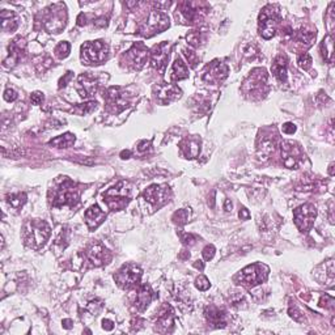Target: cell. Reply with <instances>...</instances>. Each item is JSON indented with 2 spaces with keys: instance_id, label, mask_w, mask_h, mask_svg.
<instances>
[{
  "instance_id": "7c38bea8",
  "label": "cell",
  "mask_w": 335,
  "mask_h": 335,
  "mask_svg": "<svg viewBox=\"0 0 335 335\" xmlns=\"http://www.w3.org/2000/svg\"><path fill=\"white\" fill-rule=\"evenodd\" d=\"M106 104L109 109L114 113H121L122 110L130 106L131 104V95H128L127 91L121 87H111L105 95Z\"/></svg>"
},
{
  "instance_id": "f907efd6",
  "label": "cell",
  "mask_w": 335,
  "mask_h": 335,
  "mask_svg": "<svg viewBox=\"0 0 335 335\" xmlns=\"http://www.w3.org/2000/svg\"><path fill=\"white\" fill-rule=\"evenodd\" d=\"M283 132L287 135H292L296 132V126L293 125V123H286V125H283Z\"/></svg>"
},
{
  "instance_id": "5b68a950",
  "label": "cell",
  "mask_w": 335,
  "mask_h": 335,
  "mask_svg": "<svg viewBox=\"0 0 335 335\" xmlns=\"http://www.w3.org/2000/svg\"><path fill=\"white\" fill-rule=\"evenodd\" d=\"M109 47L102 41H89L81 46V61L84 64H100L107 58Z\"/></svg>"
},
{
  "instance_id": "83f0119b",
  "label": "cell",
  "mask_w": 335,
  "mask_h": 335,
  "mask_svg": "<svg viewBox=\"0 0 335 335\" xmlns=\"http://www.w3.org/2000/svg\"><path fill=\"white\" fill-rule=\"evenodd\" d=\"M0 20H2V29L4 32H15L18 27V17L12 11L3 9L0 13Z\"/></svg>"
},
{
  "instance_id": "d6986e66",
  "label": "cell",
  "mask_w": 335,
  "mask_h": 335,
  "mask_svg": "<svg viewBox=\"0 0 335 335\" xmlns=\"http://www.w3.org/2000/svg\"><path fill=\"white\" fill-rule=\"evenodd\" d=\"M169 51H171V45L169 42H161L156 45L151 51V64L156 70H162L166 66L168 59H169Z\"/></svg>"
},
{
  "instance_id": "db71d44e",
  "label": "cell",
  "mask_w": 335,
  "mask_h": 335,
  "mask_svg": "<svg viewBox=\"0 0 335 335\" xmlns=\"http://www.w3.org/2000/svg\"><path fill=\"white\" fill-rule=\"evenodd\" d=\"M238 215H240L241 220H249L250 219V212L245 207L241 208V211H240V213H238Z\"/></svg>"
},
{
  "instance_id": "ba28073f",
  "label": "cell",
  "mask_w": 335,
  "mask_h": 335,
  "mask_svg": "<svg viewBox=\"0 0 335 335\" xmlns=\"http://www.w3.org/2000/svg\"><path fill=\"white\" fill-rule=\"evenodd\" d=\"M169 17L161 11H153L150 13L148 18L141 26V34L144 37H152L157 33H161L169 27Z\"/></svg>"
},
{
  "instance_id": "ffe728a7",
  "label": "cell",
  "mask_w": 335,
  "mask_h": 335,
  "mask_svg": "<svg viewBox=\"0 0 335 335\" xmlns=\"http://www.w3.org/2000/svg\"><path fill=\"white\" fill-rule=\"evenodd\" d=\"M201 137L192 135V136H187L183 141H181L180 150L186 159H195L201 153Z\"/></svg>"
},
{
  "instance_id": "91938a15",
  "label": "cell",
  "mask_w": 335,
  "mask_h": 335,
  "mask_svg": "<svg viewBox=\"0 0 335 335\" xmlns=\"http://www.w3.org/2000/svg\"><path fill=\"white\" fill-rule=\"evenodd\" d=\"M224 208H226V211H232V202L231 199H227L226 201V206H224Z\"/></svg>"
},
{
  "instance_id": "4dcf8cb0",
  "label": "cell",
  "mask_w": 335,
  "mask_h": 335,
  "mask_svg": "<svg viewBox=\"0 0 335 335\" xmlns=\"http://www.w3.org/2000/svg\"><path fill=\"white\" fill-rule=\"evenodd\" d=\"M321 54H322L325 61L331 63L332 57H334V42H332V36H327L323 38V41L321 42Z\"/></svg>"
},
{
  "instance_id": "680465c9",
  "label": "cell",
  "mask_w": 335,
  "mask_h": 335,
  "mask_svg": "<svg viewBox=\"0 0 335 335\" xmlns=\"http://www.w3.org/2000/svg\"><path fill=\"white\" fill-rule=\"evenodd\" d=\"M194 267L195 268H199V270H203L204 268V263L202 262V261H195V263H194Z\"/></svg>"
},
{
  "instance_id": "4fadbf2b",
  "label": "cell",
  "mask_w": 335,
  "mask_h": 335,
  "mask_svg": "<svg viewBox=\"0 0 335 335\" xmlns=\"http://www.w3.org/2000/svg\"><path fill=\"white\" fill-rule=\"evenodd\" d=\"M316 217H317V210L311 203L302 204L293 211L295 224L301 232L309 231L313 227Z\"/></svg>"
},
{
  "instance_id": "bcb514c9",
  "label": "cell",
  "mask_w": 335,
  "mask_h": 335,
  "mask_svg": "<svg viewBox=\"0 0 335 335\" xmlns=\"http://www.w3.org/2000/svg\"><path fill=\"white\" fill-rule=\"evenodd\" d=\"M215 246L213 245H207V246L204 247L203 252H202V254H203V258L206 259V261H211V259L213 258V256H215Z\"/></svg>"
},
{
  "instance_id": "3957f363",
  "label": "cell",
  "mask_w": 335,
  "mask_h": 335,
  "mask_svg": "<svg viewBox=\"0 0 335 335\" xmlns=\"http://www.w3.org/2000/svg\"><path fill=\"white\" fill-rule=\"evenodd\" d=\"M79 198L80 190L76 183H73L72 181L64 177V180L52 189L51 204L54 207H63V206L73 207L77 204Z\"/></svg>"
},
{
  "instance_id": "cb8c5ba5",
  "label": "cell",
  "mask_w": 335,
  "mask_h": 335,
  "mask_svg": "<svg viewBox=\"0 0 335 335\" xmlns=\"http://www.w3.org/2000/svg\"><path fill=\"white\" fill-rule=\"evenodd\" d=\"M84 216H86V222L88 228L91 229V231H93V229H96L104 222L105 217H106V213L101 210L97 204H95V206H92V207H89L88 210L86 211V215H84Z\"/></svg>"
},
{
  "instance_id": "9a60e30c",
  "label": "cell",
  "mask_w": 335,
  "mask_h": 335,
  "mask_svg": "<svg viewBox=\"0 0 335 335\" xmlns=\"http://www.w3.org/2000/svg\"><path fill=\"white\" fill-rule=\"evenodd\" d=\"M148 55H150V51H148L146 46L142 42H137L126 52L125 58L134 70H142L144 67V64L147 63Z\"/></svg>"
},
{
  "instance_id": "484cf974",
  "label": "cell",
  "mask_w": 335,
  "mask_h": 335,
  "mask_svg": "<svg viewBox=\"0 0 335 335\" xmlns=\"http://www.w3.org/2000/svg\"><path fill=\"white\" fill-rule=\"evenodd\" d=\"M228 66L222 63H217V62H213V64H211L208 72L204 75V80L208 82H220L228 76Z\"/></svg>"
},
{
  "instance_id": "7402d4cb",
  "label": "cell",
  "mask_w": 335,
  "mask_h": 335,
  "mask_svg": "<svg viewBox=\"0 0 335 335\" xmlns=\"http://www.w3.org/2000/svg\"><path fill=\"white\" fill-rule=\"evenodd\" d=\"M97 80L93 76H91V75L84 73V75L79 76V79H77V92L84 98H88L95 95L96 91H97Z\"/></svg>"
},
{
  "instance_id": "ee69618b",
  "label": "cell",
  "mask_w": 335,
  "mask_h": 335,
  "mask_svg": "<svg viewBox=\"0 0 335 335\" xmlns=\"http://www.w3.org/2000/svg\"><path fill=\"white\" fill-rule=\"evenodd\" d=\"M320 306H322V308L332 309L334 308V297H331V296L329 295L322 296L320 300Z\"/></svg>"
},
{
  "instance_id": "60d3db41",
  "label": "cell",
  "mask_w": 335,
  "mask_h": 335,
  "mask_svg": "<svg viewBox=\"0 0 335 335\" xmlns=\"http://www.w3.org/2000/svg\"><path fill=\"white\" fill-rule=\"evenodd\" d=\"M195 287H197L199 291H207L211 287V283L207 277L201 275V276L195 279Z\"/></svg>"
},
{
  "instance_id": "ac0fdd59",
  "label": "cell",
  "mask_w": 335,
  "mask_h": 335,
  "mask_svg": "<svg viewBox=\"0 0 335 335\" xmlns=\"http://www.w3.org/2000/svg\"><path fill=\"white\" fill-rule=\"evenodd\" d=\"M182 91L174 84H161L155 88L156 101L161 105H169L181 97Z\"/></svg>"
},
{
  "instance_id": "6f0895ef",
  "label": "cell",
  "mask_w": 335,
  "mask_h": 335,
  "mask_svg": "<svg viewBox=\"0 0 335 335\" xmlns=\"http://www.w3.org/2000/svg\"><path fill=\"white\" fill-rule=\"evenodd\" d=\"M63 327H64V329H71V327H72V321H71V320H64L63 321Z\"/></svg>"
},
{
  "instance_id": "44dd1931",
  "label": "cell",
  "mask_w": 335,
  "mask_h": 335,
  "mask_svg": "<svg viewBox=\"0 0 335 335\" xmlns=\"http://www.w3.org/2000/svg\"><path fill=\"white\" fill-rule=\"evenodd\" d=\"M25 45H26L25 41L22 40V38H20V37L11 42V45H9L8 47V57L4 59V66H6V67H13V66L17 63L18 59L21 58L22 52H24Z\"/></svg>"
},
{
  "instance_id": "9f6ffc18",
  "label": "cell",
  "mask_w": 335,
  "mask_h": 335,
  "mask_svg": "<svg viewBox=\"0 0 335 335\" xmlns=\"http://www.w3.org/2000/svg\"><path fill=\"white\" fill-rule=\"evenodd\" d=\"M130 156H131V151H122V152H121V157H122V159H130Z\"/></svg>"
},
{
  "instance_id": "816d5d0a",
  "label": "cell",
  "mask_w": 335,
  "mask_h": 335,
  "mask_svg": "<svg viewBox=\"0 0 335 335\" xmlns=\"http://www.w3.org/2000/svg\"><path fill=\"white\" fill-rule=\"evenodd\" d=\"M73 77V73L72 72H67L66 75H64L63 77L61 79V81H59V88H62V87H66L67 86V82L70 81L71 79Z\"/></svg>"
},
{
  "instance_id": "f546056e",
  "label": "cell",
  "mask_w": 335,
  "mask_h": 335,
  "mask_svg": "<svg viewBox=\"0 0 335 335\" xmlns=\"http://www.w3.org/2000/svg\"><path fill=\"white\" fill-rule=\"evenodd\" d=\"M272 73L275 75L277 80L281 82H284L287 80V58L284 55L276 57L272 63Z\"/></svg>"
},
{
  "instance_id": "d6a6232c",
  "label": "cell",
  "mask_w": 335,
  "mask_h": 335,
  "mask_svg": "<svg viewBox=\"0 0 335 335\" xmlns=\"http://www.w3.org/2000/svg\"><path fill=\"white\" fill-rule=\"evenodd\" d=\"M275 139H276V137L271 136V135H268V136H262V139H259L258 151H262L263 155H270L271 152H274Z\"/></svg>"
},
{
  "instance_id": "2e32d148",
  "label": "cell",
  "mask_w": 335,
  "mask_h": 335,
  "mask_svg": "<svg viewBox=\"0 0 335 335\" xmlns=\"http://www.w3.org/2000/svg\"><path fill=\"white\" fill-rule=\"evenodd\" d=\"M282 159L286 168L296 169L299 166L302 159V152L299 146H296L292 142H283L282 143Z\"/></svg>"
},
{
  "instance_id": "8fae6325",
  "label": "cell",
  "mask_w": 335,
  "mask_h": 335,
  "mask_svg": "<svg viewBox=\"0 0 335 335\" xmlns=\"http://www.w3.org/2000/svg\"><path fill=\"white\" fill-rule=\"evenodd\" d=\"M207 11V4L195 3V2H182L177 8L176 15H180V17L185 20L187 24H194V22H198L206 15Z\"/></svg>"
},
{
  "instance_id": "b9f144b4",
  "label": "cell",
  "mask_w": 335,
  "mask_h": 335,
  "mask_svg": "<svg viewBox=\"0 0 335 335\" xmlns=\"http://www.w3.org/2000/svg\"><path fill=\"white\" fill-rule=\"evenodd\" d=\"M96 102H93V101H92V102H88V104H84V105H80L79 107H76V109H75V111H76V113H79L80 116H84V114H88V113H91L92 110L93 109H96Z\"/></svg>"
},
{
  "instance_id": "7dc6e473",
  "label": "cell",
  "mask_w": 335,
  "mask_h": 335,
  "mask_svg": "<svg viewBox=\"0 0 335 335\" xmlns=\"http://www.w3.org/2000/svg\"><path fill=\"white\" fill-rule=\"evenodd\" d=\"M102 309V302L98 301V300H95V301H91L88 304V311L91 312L92 314H95V316H97L98 312Z\"/></svg>"
},
{
  "instance_id": "9c48e42d",
  "label": "cell",
  "mask_w": 335,
  "mask_h": 335,
  "mask_svg": "<svg viewBox=\"0 0 335 335\" xmlns=\"http://www.w3.org/2000/svg\"><path fill=\"white\" fill-rule=\"evenodd\" d=\"M42 24L45 29L50 33H59L66 25V12L64 7L62 4L51 7L50 9H46L43 13Z\"/></svg>"
},
{
  "instance_id": "d590c367",
  "label": "cell",
  "mask_w": 335,
  "mask_h": 335,
  "mask_svg": "<svg viewBox=\"0 0 335 335\" xmlns=\"http://www.w3.org/2000/svg\"><path fill=\"white\" fill-rule=\"evenodd\" d=\"M190 217V212L187 210H178L173 213V216H172V220H173L176 224L178 226H185L186 222L189 221Z\"/></svg>"
},
{
  "instance_id": "5bb4252c",
  "label": "cell",
  "mask_w": 335,
  "mask_h": 335,
  "mask_svg": "<svg viewBox=\"0 0 335 335\" xmlns=\"http://www.w3.org/2000/svg\"><path fill=\"white\" fill-rule=\"evenodd\" d=\"M171 189L168 185H152L143 192V198L155 207H161L171 198Z\"/></svg>"
},
{
  "instance_id": "4316f807",
  "label": "cell",
  "mask_w": 335,
  "mask_h": 335,
  "mask_svg": "<svg viewBox=\"0 0 335 335\" xmlns=\"http://www.w3.org/2000/svg\"><path fill=\"white\" fill-rule=\"evenodd\" d=\"M206 318H207L208 323L212 325L213 327H226L227 326V314L226 312L221 309L216 308V306H208L206 309Z\"/></svg>"
},
{
  "instance_id": "11a10c76",
  "label": "cell",
  "mask_w": 335,
  "mask_h": 335,
  "mask_svg": "<svg viewBox=\"0 0 335 335\" xmlns=\"http://www.w3.org/2000/svg\"><path fill=\"white\" fill-rule=\"evenodd\" d=\"M150 147H151V142L144 141V142H142L141 144H139V148H137V150H139V152H144V151L148 150Z\"/></svg>"
},
{
  "instance_id": "ab89813d",
  "label": "cell",
  "mask_w": 335,
  "mask_h": 335,
  "mask_svg": "<svg viewBox=\"0 0 335 335\" xmlns=\"http://www.w3.org/2000/svg\"><path fill=\"white\" fill-rule=\"evenodd\" d=\"M180 237L182 244L186 245V246H192L199 241L198 236L192 235V233H180Z\"/></svg>"
},
{
  "instance_id": "e575fe53",
  "label": "cell",
  "mask_w": 335,
  "mask_h": 335,
  "mask_svg": "<svg viewBox=\"0 0 335 335\" xmlns=\"http://www.w3.org/2000/svg\"><path fill=\"white\" fill-rule=\"evenodd\" d=\"M316 32L313 31H306V29H301V31L297 33V40L300 42L305 43V45H312L314 40H316Z\"/></svg>"
},
{
  "instance_id": "30bf717a",
  "label": "cell",
  "mask_w": 335,
  "mask_h": 335,
  "mask_svg": "<svg viewBox=\"0 0 335 335\" xmlns=\"http://www.w3.org/2000/svg\"><path fill=\"white\" fill-rule=\"evenodd\" d=\"M267 72L265 68H256L250 72L249 77L244 82V91L246 95H265L267 91Z\"/></svg>"
},
{
  "instance_id": "6da1fadb",
  "label": "cell",
  "mask_w": 335,
  "mask_h": 335,
  "mask_svg": "<svg viewBox=\"0 0 335 335\" xmlns=\"http://www.w3.org/2000/svg\"><path fill=\"white\" fill-rule=\"evenodd\" d=\"M51 235V228L45 220L33 219L25 222L22 228L25 244L34 250H38L47 242Z\"/></svg>"
},
{
  "instance_id": "52a82bcc",
  "label": "cell",
  "mask_w": 335,
  "mask_h": 335,
  "mask_svg": "<svg viewBox=\"0 0 335 335\" xmlns=\"http://www.w3.org/2000/svg\"><path fill=\"white\" fill-rule=\"evenodd\" d=\"M268 276V267L263 263H254L245 267L237 277L240 279L241 284L246 287H256L263 283Z\"/></svg>"
},
{
  "instance_id": "681fc988",
  "label": "cell",
  "mask_w": 335,
  "mask_h": 335,
  "mask_svg": "<svg viewBox=\"0 0 335 335\" xmlns=\"http://www.w3.org/2000/svg\"><path fill=\"white\" fill-rule=\"evenodd\" d=\"M3 97H4V100L8 101V102H13V101L17 98V93H16L13 89L8 88V89H6V92H4Z\"/></svg>"
},
{
  "instance_id": "277c9868",
  "label": "cell",
  "mask_w": 335,
  "mask_h": 335,
  "mask_svg": "<svg viewBox=\"0 0 335 335\" xmlns=\"http://www.w3.org/2000/svg\"><path fill=\"white\" fill-rule=\"evenodd\" d=\"M279 24V8L276 6H267L262 9L258 17L259 34L265 38L270 40L275 36Z\"/></svg>"
},
{
  "instance_id": "d4e9b609",
  "label": "cell",
  "mask_w": 335,
  "mask_h": 335,
  "mask_svg": "<svg viewBox=\"0 0 335 335\" xmlns=\"http://www.w3.org/2000/svg\"><path fill=\"white\" fill-rule=\"evenodd\" d=\"M155 297V292L152 291L150 284H143V286L139 288L136 293V299H135V306L141 312L146 311L148 306H150L151 301Z\"/></svg>"
},
{
  "instance_id": "e0dca14e",
  "label": "cell",
  "mask_w": 335,
  "mask_h": 335,
  "mask_svg": "<svg viewBox=\"0 0 335 335\" xmlns=\"http://www.w3.org/2000/svg\"><path fill=\"white\" fill-rule=\"evenodd\" d=\"M86 257L89 262L96 267L107 263L111 258L109 250L100 242H93V244L89 245L86 250Z\"/></svg>"
},
{
  "instance_id": "8992f818",
  "label": "cell",
  "mask_w": 335,
  "mask_h": 335,
  "mask_svg": "<svg viewBox=\"0 0 335 335\" xmlns=\"http://www.w3.org/2000/svg\"><path fill=\"white\" fill-rule=\"evenodd\" d=\"M142 277V268L134 263H127L119 268L114 275V281L123 290H131L137 286Z\"/></svg>"
},
{
  "instance_id": "f1b7e54d",
  "label": "cell",
  "mask_w": 335,
  "mask_h": 335,
  "mask_svg": "<svg viewBox=\"0 0 335 335\" xmlns=\"http://www.w3.org/2000/svg\"><path fill=\"white\" fill-rule=\"evenodd\" d=\"M187 77H189V68L182 59L177 58L172 66L171 80L172 81H180V80L187 79Z\"/></svg>"
},
{
  "instance_id": "836d02e7",
  "label": "cell",
  "mask_w": 335,
  "mask_h": 335,
  "mask_svg": "<svg viewBox=\"0 0 335 335\" xmlns=\"http://www.w3.org/2000/svg\"><path fill=\"white\" fill-rule=\"evenodd\" d=\"M7 202L11 207L21 208L25 203H26V194L25 192H17V194H9L7 195Z\"/></svg>"
},
{
  "instance_id": "94428289",
  "label": "cell",
  "mask_w": 335,
  "mask_h": 335,
  "mask_svg": "<svg viewBox=\"0 0 335 335\" xmlns=\"http://www.w3.org/2000/svg\"><path fill=\"white\" fill-rule=\"evenodd\" d=\"M332 168H334V165H330V169H329V173L330 174H331V176H332V174H334V171H332Z\"/></svg>"
},
{
  "instance_id": "7a4b0ae2",
  "label": "cell",
  "mask_w": 335,
  "mask_h": 335,
  "mask_svg": "<svg viewBox=\"0 0 335 335\" xmlns=\"http://www.w3.org/2000/svg\"><path fill=\"white\" fill-rule=\"evenodd\" d=\"M134 195V187L128 182L121 181L104 194V201L107 207L113 211H121L127 207Z\"/></svg>"
},
{
  "instance_id": "c3c4849f",
  "label": "cell",
  "mask_w": 335,
  "mask_h": 335,
  "mask_svg": "<svg viewBox=\"0 0 335 335\" xmlns=\"http://www.w3.org/2000/svg\"><path fill=\"white\" fill-rule=\"evenodd\" d=\"M43 100H45V97H43V93H41V92H34V93H32L31 101L33 105H41L43 102Z\"/></svg>"
},
{
  "instance_id": "f35d334b",
  "label": "cell",
  "mask_w": 335,
  "mask_h": 335,
  "mask_svg": "<svg viewBox=\"0 0 335 335\" xmlns=\"http://www.w3.org/2000/svg\"><path fill=\"white\" fill-rule=\"evenodd\" d=\"M297 64H299V67H301L302 70H309V68L312 67V57L308 52H304V54L299 55Z\"/></svg>"
},
{
  "instance_id": "1f68e13d",
  "label": "cell",
  "mask_w": 335,
  "mask_h": 335,
  "mask_svg": "<svg viewBox=\"0 0 335 335\" xmlns=\"http://www.w3.org/2000/svg\"><path fill=\"white\" fill-rule=\"evenodd\" d=\"M73 143H75V135L71 134V132H66L64 135L57 136L55 139L50 141V144L57 147V148H68Z\"/></svg>"
},
{
  "instance_id": "f6af8a7d",
  "label": "cell",
  "mask_w": 335,
  "mask_h": 335,
  "mask_svg": "<svg viewBox=\"0 0 335 335\" xmlns=\"http://www.w3.org/2000/svg\"><path fill=\"white\" fill-rule=\"evenodd\" d=\"M183 54H185L186 59H187V62L190 63V66L194 67L195 64H197V62H198V57H197V54H195L192 50H189V49L183 50Z\"/></svg>"
},
{
  "instance_id": "74e56055",
  "label": "cell",
  "mask_w": 335,
  "mask_h": 335,
  "mask_svg": "<svg viewBox=\"0 0 335 335\" xmlns=\"http://www.w3.org/2000/svg\"><path fill=\"white\" fill-rule=\"evenodd\" d=\"M186 40H187V42H189L190 45L199 46L204 42V37L202 36L201 32H192V33L186 36Z\"/></svg>"
},
{
  "instance_id": "8d00e7d4",
  "label": "cell",
  "mask_w": 335,
  "mask_h": 335,
  "mask_svg": "<svg viewBox=\"0 0 335 335\" xmlns=\"http://www.w3.org/2000/svg\"><path fill=\"white\" fill-rule=\"evenodd\" d=\"M70 51H71V46H70V43L66 42V41H64V42L59 43V45L57 46V47H55V50H54L55 55H57L59 59L67 58L68 55H70Z\"/></svg>"
},
{
  "instance_id": "603a6c76",
  "label": "cell",
  "mask_w": 335,
  "mask_h": 335,
  "mask_svg": "<svg viewBox=\"0 0 335 335\" xmlns=\"http://www.w3.org/2000/svg\"><path fill=\"white\" fill-rule=\"evenodd\" d=\"M174 325V314L169 305H165L162 311L160 312L157 321H156V329L160 332L172 331Z\"/></svg>"
},
{
  "instance_id": "f5cc1de1",
  "label": "cell",
  "mask_w": 335,
  "mask_h": 335,
  "mask_svg": "<svg viewBox=\"0 0 335 335\" xmlns=\"http://www.w3.org/2000/svg\"><path fill=\"white\" fill-rule=\"evenodd\" d=\"M102 327H104L106 331H111L114 329V322L110 320H104L102 321Z\"/></svg>"
},
{
  "instance_id": "7bdbcfd3",
  "label": "cell",
  "mask_w": 335,
  "mask_h": 335,
  "mask_svg": "<svg viewBox=\"0 0 335 335\" xmlns=\"http://www.w3.org/2000/svg\"><path fill=\"white\" fill-rule=\"evenodd\" d=\"M288 313H290L291 317H292L295 321H297V322H304L305 321L304 316H302V313L300 312V309L297 308V306H295V305H291Z\"/></svg>"
}]
</instances>
